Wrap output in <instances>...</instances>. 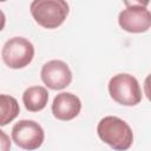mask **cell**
<instances>
[{
    "mask_svg": "<svg viewBox=\"0 0 151 151\" xmlns=\"http://www.w3.org/2000/svg\"><path fill=\"white\" fill-rule=\"evenodd\" d=\"M99 138L116 151H126L132 146L133 132L130 125L116 116L101 118L97 125Z\"/></svg>",
    "mask_w": 151,
    "mask_h": 151,
    "instance_id": "obj_1",
    "label": "cell"
},
{
    "mask_svg": "<svg viewBox=\"0 0 151 151\" xmlns=\"http://www.w3.org/2000/svg\"><path fill=\"white\" fill-rule=\"evenodd\" d=\"M29 12L39 26L54 29L66 20L70 7L64 0H34L31 2Z\"/></svg>",
    "mask_w": 151,
    "mask_h": 151,
    "instance_id": "obj_2",
    "label": "cell"
},
{
    "mask_svg": "<svg viewBox=\"0 0 151 151\" xmlns=\"http://www.w3.org/2000/svg\"><path fill=\"white\" fill-rule=\"evenodd\" d=\"M110 97L123 106H136L142 101L143 94L138 80L129 73H118L109 81Z\"/></svg>",
    "mask_w": 151,
    "mask_h": 151,
    "instance_id": "obj_3",
    "label": "cell"
},
{
    "mask_svg": "<svg viewBox=\"0 0 151 151\" xmlns=\"http://www.w3.org/2000/svg\"><path fill=\"white\" fill-rule=\"evenodd\" d=\"M1 58L9 68H24L28 66L34 58V46L26 38H11L5 42L1 50Z\"/></svg>",
    "mask_w": 151,
    "mask_h": 151,
    "instance_id": "obj_4",
    "label": "cell"
},
{
    "mask_svg": "<svg viewBox=\"0 0 151 151\" xmlns=\"http://www.w3.org/2000/svg\"><path fill=\"white\" fill-rule=\"evenodd\" d=\"M12 139L22 150L33 151L39 149L45 139L44 129L32 119H22L12 127Z\"/></svg>",
    "mask_w": 151,
    "mask_h": 151,
    "instance_id": "obj_5",
    "label": "cell"
},
{
    "mask_svg": "<svg viewBox=\"0 0 151 151\" xmlns=\"http://www.w3.org/2000/svg\"><path fill=\"white\" fill-rule=\"evenodd\" d=\"M126 8L118 15L119 26L129 33H144L151 26V13L139 2H125Z\"/></svg>",
    "mask_w": 151,
    "mask_h": 151,
    "instance_id": "obj_6",
    "label": "cell"
},
{
    "mask_svg": "<svg viewBox=\"0 0 151 151\" xmlns=\"http://www.w3.org/2000/svg\"><path fill=\"white\" fill-rule=\"evenodd\" d=\"M42 83L51 90H63L72 81V72L63 60H50L45 63L40 71Z\"/></svg>",
    "mask_w": 151,
    "mask_h": 151,
    "instance_id": "obj_7",
    "label": "cell"
},
{
    "mask_svg": "<svg viewBox=\"0 0 151 151\" xmlns=\"http://www.w3.org/2000/svg\"><path fill=\"white\" fill-rule=\"evenodd\" d=\"M81 110L80 99L71 92H61L57 94L52 103V113L59 120H72Z\"/></svg>",
    "mask_w": 151,
    "mask_h": 151,
    "instance_id": "obj_8",
    "label": "cell"
},
{
    "mask_svg": "<svg viewBox=\"0 0 151 151\" xmlns=\"http://www.w3.org/2000/svg\"><path fill=\"white\" fill-rule=\"evenodd\" d=\"M48 101V92L44 86H31L22 94L25 109L29 112H39L45 109Z\"/></svg>",
    "mask_w": 151,
    "mask_h": 151,
    "instance_id": "obj_9",
    "label": "cell"
},
{
    "mask_svg": "<svg viewBox=\"0 0 151 151\" xmlns=\"http://www.w3.org/2000/svg\"><path fill=\"white\" fill-rule=\"evenodd\" d=\"M20 112L18 100L9 94H0V126L13 122Z\"/></svg>",
    "mask_w": 151,
    "mask_h": 151,
    "instance_id": "obj_10",
    "label": "cell"
},
{
    "mask_svg": "<svg viewBox=\"0 0 151 151\" xmlns=\"http://www.w3.org/2000/svg\"><path fill=\"white\" fill-rule=\"evenodd\" d=\"M0 151H11V139L2 130H0Z\"/></svg>",
    "mask_w": 151,
    "mask_h": 151,
    "instance_id": "obj_11",
    "label": "cell"
},
{
    "mask_svg": "<svg viewBox=\"0 0 151 151\" xmlns=\"http://www.w3.org/2000/svg\"><path fill=\"white\" fill-rule=\"evenodd\" d=\"M5 25H6V15H5V13L0 9V32L5 28Z\"/></svg>",
    "mask_w": 151,
    "mask_h": 151,
    "instance_id": "obj_12",
    "label": "cell"
}]
</instances>
